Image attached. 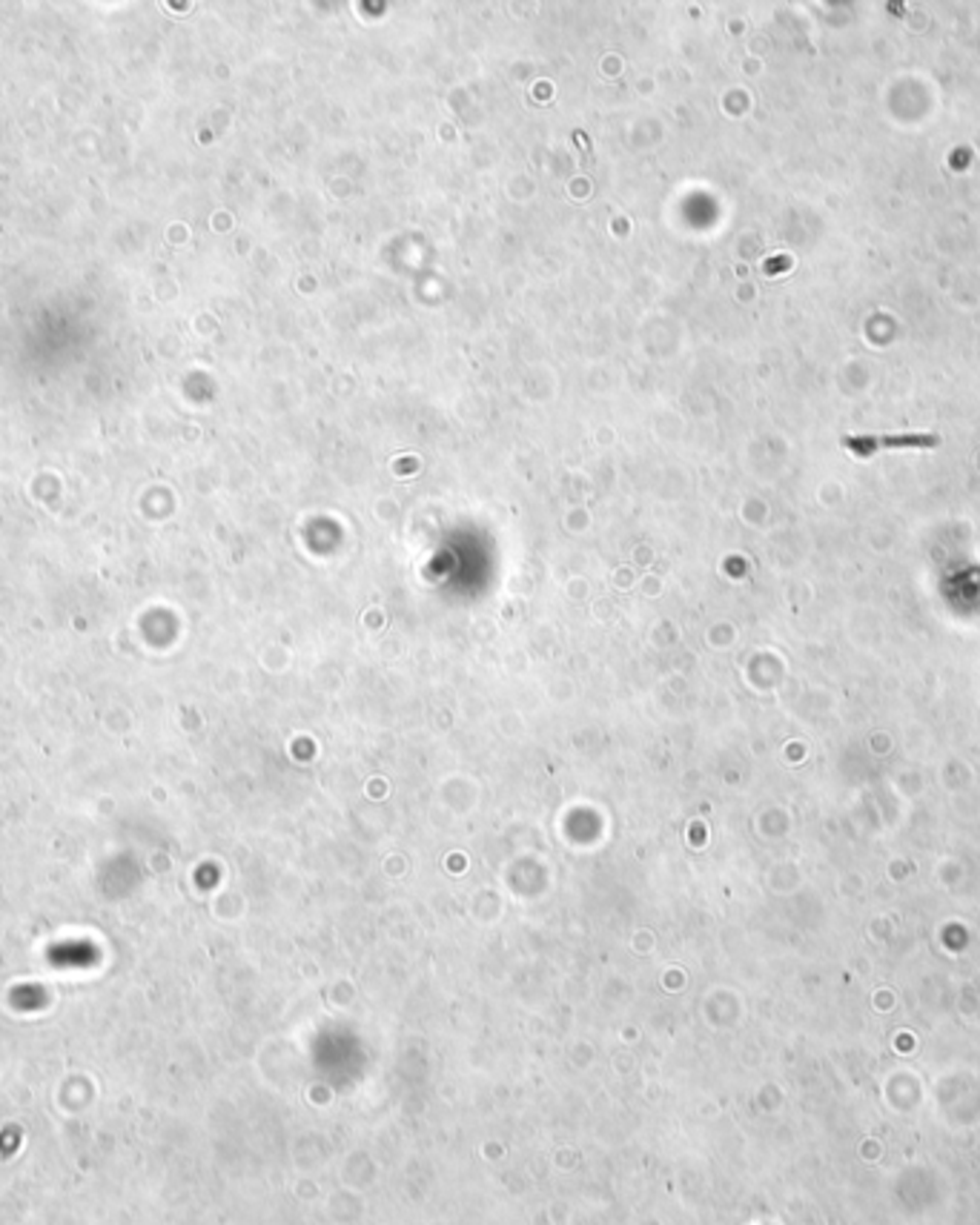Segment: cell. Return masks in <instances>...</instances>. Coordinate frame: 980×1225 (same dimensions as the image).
I'll return each instance as SVG.
<instances>
[{
    "mask_svg": "<svg viewBox=\"0 0 980 1225\" xmlns=\"http://www.w3.org/2000/svg\"><path fill=\"white\" fill-rule=\"evenodd\" d=\"M938 441H941L938 435H901V438H851L846 444L857 453H875L880 448H935Z\"/></svg>",
    "mask_w": 980,
    "mask_h": 1225,
    "instance_id": "6da1fadb",
    "label": "cell"
}]
</instances>
